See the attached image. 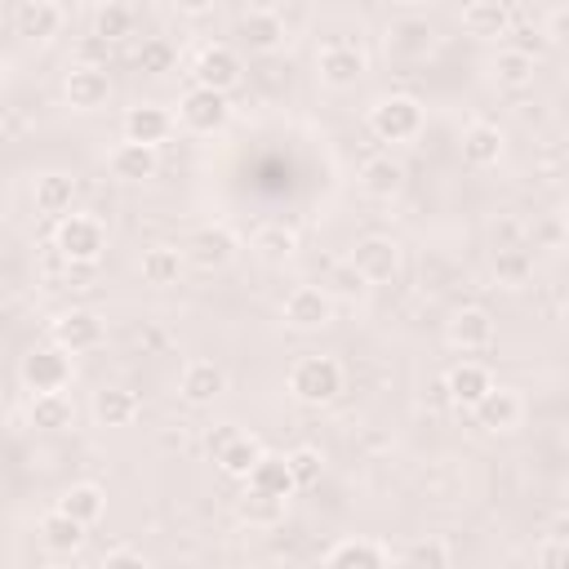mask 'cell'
Returning <instances> with one entry per match:
<instances>
[{
    "label": "cell",
    "instance_id": "15",
    "mask_svg": "<svg viewBox=\"0 0 569 569\" xmlns=\"http://www.w3.org/2000/svg\"><path fill=\"white\" fill-rule=\"evenodd\" d=\"M471 413H476V422H480L485 431H516L520 418H525V400H520L516 387H489V391L471 405Z\"/></svg>",
    "mask_w": 569,
    "mask_h": 569
},
{
    "label": "cell",
    "instance_id": "53",
    "mask_svg": "<svg viewBox=\"0 0 569 569\" xmlns=\"http://www.w3.org/2000/svg\"><path fill=\"white\" fill-rule=\"evenodd\" d=\"M547 538H560V542H569V516H556V520H551V529H547Z\"/></svg>",
    "mask_w": 569,
    "mask_h": 569
},
{
    "label": "cell",
    "instance_id": "24",
    "mask_svg": "<svg viewBox=\"0 0 569 569\" xmlns=\"http://www.w3.org/2000/svg\"><path fill=\"white\" fill-rule=\"evenodd\" d=\"M31 200H36V209H40V213L62 218V213H71V204H76V178H71V173H62V169H49V173H40V178H36Z\"/></svg>",
    "mask_w": 569,
    "mask_h": 569
},
{
    "label": "cell",
    "instance_id": "7",
    "mask_svg": "<svg viewBox=\"0 0 569 569\" xmlns=\"http://www.w3.org/2000/svg\"><path fill=\"white\" fill-rule=\"evenodd\" d=\"M187 262H196L200 271H222L236 253H240V240H236V231L227 227V222H204V227H196L191 231V240H187Z\"/></svg>",
    "mask_w": 569,
    "mask_h": 569
},
{
    "label": "cell",
    "instance_id": "14",
    "mask_svg": "<svg viewBox=\"0 0 569 569\" xmlns=\"http://www.w3.org/2000/svg\"><path fill=\"white\" fill-rule=\"evenodd\" d=\"M120 129H124V138H129V142L160 147V142L178 129V116H173L169 107H160V102H138V107H129V111H124Z\"/></svg>",
    "mask_w": 569,
    "mask_h": 569
},
{
    "label": "cell",
    "instance_id": "46",
    "mask_svg": "<svg viewBox=\"0 0 569 569\" xmlns=\"http://www.w3.org/2000/svg\"><path fill=\"white\" fill-rule=\"evenodd\" d=\"M236 436H240V427H236V422H213V427L204 431V453H209V458H218Z\"/></svg>",
    "mask_w": 569,
    "mask_h": 569
},
{
    "label": "cell",
    "instance_id": "48",
    "mask_svg": "<svg viewBox=\"0 0 569 569\" xmlns=\"http://www.w3.org/2000/svg\"><path fill=\"white\" fill-rule=\"evenodd\" d=\"M493 249H507V244H525V227L516 222V218H502V222H493Z\"/></svg>",
    "mask_w": 569,
    "mask_h": 569
},
{
    "label": "cell",
    "instance_id": "42",
    "mask_svg": "<svg viewBox=\"0 0 569 569\" xmlns=\"http://www.w3.org/2000/svg\"><path fill=\"white\" fill-rule=\"evenodd\" d=\"M289 467H293L298 489H311V485H320V476H325V458H320V449H311V445L293 449V453H289Z\"/></svg>",
    "mask_w": 569,
    "mask_h": 569
},
{
    "label": "cell",
    "instance_id": "45",
    "mask_svg": "<svg viewBox=\"0 0 569 569\" xmlns=\"http://www.w3.org/2000/svg\"><path fill=\"white\" fill-rule=\"evenodd\" d=\"M102 569H147V556L138 547H107L102 551Z\"/></svg>",
    "mask_w": 569,
    "mask_h": 569
},
{
    "label": "cell",
    "instance_id": "13",
    "mask_svg": "<svg viewBox=\"0 0 569 569\" xmlns=\"http://www.w3.org/2000/svg\"><path fill=\"white\" fill-rule=\"evenodd\" d=\"M62 93H67V107H71V111H98V107H107V98H111V76H107V67H84V62H76V67L67 71V80H62Z\"/></svg>",
    "mask_w": 569,
    "mask_h": 569
},
{
    "label": "cell",
    "instance_id": "10",
    "mask_svg": "<svg viewBox=\"0 0 569 569\" xmlns=\"http://www.w3.org/2000/svg\"><path fill=\"white\" fill-rule=\"evenodd\" d=\"M436 49V27L418 13H400L387 22V53L391 58H405V62H418Z\"/></svg>",
    "mask_w": 569,
    "mask_h": 569
},
{
    "label": "cell",
    "instance_id": "20",
    "mask_svg": "<svg viewBox=\"0 0 569 569\" xmlns=\"http://www.w3.org/2000/svg\"><path fill=\"white\" fill-rule=\"evenodd\" d=\"M107 169H111V178H120V182H147V178L160 169V156H156V147L124 138L120 147H111Z\"/></svg>",
    "mask_w": 569,
    "mask_h": 569
},
{
    "label": "cell",
    "instance_id": "3",
    "mask_svg": "<svg viewBox=\"0 0 569 569\" xmlns=\"http://www.w3.org/2000/svg\"><path fill=\"white\" fill-rule=\"evenodd\" d=\"M369 129L378 142H413L422 133V102L409 93H387L369 107Z\"/></svg>",
    "mask_w": 569,
    "mask_h": 569
},
{
    "label": "cell",
    "instance_id": "43",
    "mask_svg": "<svg viewBox=\"0 0 569 569\" xmlns=\"http://www.w3.org/2000/svg\"><path fill=\"white\" fill-rule=\"evenodd\" d=\"M400 560L405 565H449V547L440 538H418L400 551Z\"/></svg>",
    "mask_w": 569,
    "mask_h": 569
},
{
    "label": "cell",
    "instance_id": "36",
    "mask_svg": "<svg viewBox=\"0 0 569 569\" xmlns=\"http://www.w3.org/2000/svg\"><path fill=\"white\" fill-rule=\"evenodd\" d=\"M489 76L498 89H525L533 80V53H520V49H498L493 62H489Z\"/></svg>",
    "mask_w": 569,
    "mask_h": 569
},
{
    "label": "cell",
    "instance_id": "16",
    "mask_svg": "<svg viewBox=\"0 0 569 569\" xmlns=\"http://www.w3.org/2000/svg\"><path fill=\"white\" fill-rule=\"evenodd\" d=\"M236 36L249 53H276L284 44V18L276 9H244L240 22H236Z\"/></svg>",
    "mask_w": 569,
    "mask_h": 569
},
{
    "label": "cell",
    "instance_id": "19",
    "mask_svg": "<svg viewBox=\"0 0 569 569\" xmlns=\"http://www.w3.org/2000/svg\"><path fill=\"white\" fill-rule=\"evenodd\" d=\"M449 347L458 351H485L493 342V316L485 307H458L449 316V329H445Z\"/></svg>",
    "mask_w": 569,
    "mask_h": 569
},
{
    "label": "cell",
    "instance_id": "33",
    "mask_svg": "<svg viewBox=\"0 0 569 569\" xmlns=\"http://www.w3.org/2000/svg\"><path fill=\"white\" fill-rule=\"evenodd\" d=\"M244 485H258V489H267V493H276V498H293V493H298V480H293L289 453H262Z\"/></svg>",
    "mask_w": 569,
    "mask_h": 569
},
{
    "label": "cell",
    "instance_id": "52",
    "mask_svg": "<svg viewBox=\"0 0 569 569\" xmlns=\"http://www.w3.org/2000/svg\"><path fill=\"white\" fill-rule=\"evenodd\" d=\"M22 129H27V124H22V116L9 107V111H4V142H18V138H22Z\"/></svg>",
    "mask_w": 569,
    "mask_h": 569
},
{
    "label": "cell",
    "instance_id": "38",
    "mask_svg": "<svg viewBox=\"0 0 569 569\" xmlns=\"http://www.w3.org/2000/svg\"><path fill=\"white\" fill-rule=\"evenodd\" d=\"M493 276H498V284H507V289L525 284V280L533 276V253H529V244L493 249Z\"/></svg>",
    "mask_w": 569,
    "mask_h": 569
},
{
    "label": "cell",
    "instance_id": "21",
    "mask_svg": "<svg viewBox=\"0 0 569 569\" xmlns=\"http://www.w3.org/2000/svg\"><path fill=\"white\" fill-rule=\"evenodd\" d=\"M462 31L476 40H507L511 13L502 0H467L462 4Z\"/></svg>",
    "mask_w": 569,
    "mask_h": 569
},
{
    "label": "cell",
    "instance_id": "47",
    "mask_svg": "<svg viewBox=\"0 0 569 569\" xmlns=\"http://www.w3.org/2000/svg\"><path fill=\"white\" fill-rule=\"evenodd\" d=\"M547 40H551L556 49H569V0L547 18Z\"/></svg>",
    "mask_w": 569,
    "mask_h": 569
},
{
    "label": "cell",
    "instance_id": "27",
    "mask_svg": "<svg viewBox=\"0 0 569 569\" xmlns=\"http://www.w3.org/2000/svg\"><path fill=\"white\" fill-rule=\"evenodd\" d=\"M462 160H467L471 169H489V164H498V160H502V129L489 124V120L467 124V133H462Z\"/></svg>",
    "mask_w": 569,
    "mask_h": 569
},
{
    "label": "cell",
    "instance_id": "11",
    "mask_svg": "<svg viewBox=\"0 0 569 569\" xmlns=\"http://www.w3.org/2000/svg\"><path fill=\"white\" fill-rule=\"evenodd\" d=\"M191 76H196V84H209V89L231 93V89L244 80V62H240V53H236L231 44H204V49L196 53Z\"/></svg>",
    "mask_w": 569,
    "mask_h": 569
},
{
    "label": "cell",
    "instance_id": "49",
    "mask_svg": "<svg viewBox=\"0 0 569 569\" xmlns=\"http://www.w3.org/2000/svg\"><path fill=\"white\" fill-rule=\"evenodd\" d=\"M507 40H511V49H520V53H538V49H542V40H538V31H533V27H525V22H520V27L511 22V31H507Z\"/></svg>",
    "mask_w": 569,
    "mask_h": 569
},
{
    "label": "cell",
    "instance_id": "50",
    "mask_svg": "<svg viewBox=\"0 0 569 569\" xmlns=\"http://www.w3.org/2000/svg\"><path fill=\"white\" fill-rule=\"evenodd\" d=\"M538 560H542V565H569V542L547 538V542H542V551H538Z\"/></svg>",
    "mask_w": 569,
    "mask_h": 569
},
{
    "label": "cell",
    "instance_id": "6",
    "mask_svg": "<svg viewBox=\"0 0 569 569\" xmlns=\"http://www.w3.org/2000/svg\"><path fill=\"white\" fill-rule=\"evenodd\" d=\"M316 71H320V84H329V89H351V84L369 71V58H365V49H360L356 40L333 36V40L320 49Z\"/></svg>",
    "mask_w": 569,
    "mask_h": 569
},
{
    "label": "cell",
    "instance_id": "32",
    "mask_svg": "<svg viewBox=\"0 0 569 569\" xmlns=\"http://www.w3.org/2000/svg\"><path fill=\"white\" fill-rule=\"evenodd\" d=\"M249 244H253V253H258L267 267H280V262H289V258L298 253V231L284 227V222H262Z\"/></svg>",
    "mask_w": 569,
    "mask_h": 569
},
{
    "label": "cell",
    "instance_id": "40",
    "mask_svg": "<svg viewBox=\"0 0 569 569\" xmlns=\"http://www.w3.org/2000/svg\"><path fill=\"white\" fill-rule=\"evenodd\" d=\"M173 62H178V49L169 40H142V49H138L142 76H164V71H173Z\"/></svg>",
    "mask_w": 569,
    "mask_h": 569
},
{
    "label": "cell",
    "instance_id": "29",
    "mask_svg": "<svg viewBox=\"0 0 569 569\" xmlns=\"http://www.w3.org/2000/svg\"><path fill=\"white\" fill-rule=\"evenodd\" d=\"M182 267H187V253L173 249V244H151V249H142V262H138L142 280L156 284V289L178 284V280H182Z\"/></svg>",
    "mask_w": 569,
    "mask_h": 569
},
{
    "label": "cell",
    "instance_id": "4",
    "mask_svg": "<svg viewBox=\"0 0 569 569\" xmlns=\"http://www.w3.org/2000/svg\"><path fill=\"white\" fill-rule=\"evenodd\" d=\"M227 120H231V102H227L222 89L191 84L178 98V124L191 129V133H218V129H227Z\"/></svg>",
    "mask_w": 569,
    "mask_h": 569
},
{
    "label": "cell",
    "instance_id": "9",
    "mask_svg": "<svg viewBox=\"0 0 569 569\" xmlns=\"http://www.w3.org/2000/svg\"><path fill=\"white\" fill-rule=\"evenodd\" d=\"M49 333H53V342H58V347H67L71 356H80V351L102 347L107 325H102V316H98V311H89V307H71V311L53 316Z\"/></svg>",
    "mask_w": 569,
    "mask_h": 569
},
{
    "label": "cell",
    "instance_id": "2",
    "mask_svg": "<svg viewBox=\"0 0 569 569\" xmlns=\"http://www.w3.org/2000/svg\"><path fill=\"white\" fill-rule=\"evenodd\" d=\"M342 391V365L333 356H302L289 369V396L302 405H329Z\"/></svg>",
    "mask_w": 569,
    "mask_h": 569
},
{
    "label": "cell",
    "instance_id": "22",
    "mask_svg": "<svg viewBox=\"0 0 569 569\" xmlns=\"http://www.w3.org/2000/svg\"><path fill=\"white\" fill-rule=\"evenodd\" d=\"M284 502H289V498H276V493H267V489H258V485H244L240 498H236V516H240V525H249V529H276V525L284 520Z\"/></svg>",
    "mask_w": 569,
    "mask_h": 569
},
{
    "label": "cell",
    "instance_id": "35",
    "mask_svg": "<svg viewBox=\"0 0 569 569\" xmlns=\"http://www.w3.org/2000/svg\"><path fill=\"white\" fill-rule=\"evenodd\" d=\"M267 449H262V440L258 436H249V431H240L213 462H218V471L222 476H231V480H249V471L258 467V458H262Z\"/></svg>",
    "mask_w": 569,
    "mask_h": 569
},
{
    "label": "cell",
    "instance_id": "26",
    "mask_svg": "<svg viewBox=\"0 0 569 569\" xmlns=\"http://www.w3.org/2000/svg\"><path fill=\"white\" fill-rule=\"evenodd\" d=\"M489 387H493V373H489L485 365H476V360H462V365H453V369L445 373V391H449V400L462 405V409H471Z\"/></svg>",
    "mask_w": 569,
    "mask_h": 569
},
{
    "label": "cell",
    "instance_id": "39",
    "mask_svg": "<svg viewBox=\"0 0 569 569\" xmlns=\"http://www.w3.org/2000/svg\"><path fill=\"white\" fill-rule=\"evenodd\" d=\"M93 31L107 36L111 44H120L124 36H133V9H129V0H107V4H98Z\"/></svg>",
    "mask_w": 569,
    "mask_h": 569
},
{
    "label": "cell",
    "instance_id": "28",
    "mask_svg": "<svg viewBox=\"0 0 569 569\" xmlns=\"http://www.w3.org/2000/svg\"><path fill=\"white\" fill-rule=\"evenodd\" d=\"M71 418H76V409H71V400H67L62 391H31V400H27V422H31L36 431H67Z\"/></svg>",
    "mask_w": 569,
    "mask_h": 569
},
{
    "label": "cell",
    "instance_id": "37",
    "mask_svg": "<svg viewBox=\"0 0 569 569\" xmlns=\"http://www.w3.org/2000/svg\"><path fill=\"white\" fill-rule=\"evenodd\" d=\"M387 560H391V551L382 542H369V538H342V542H333L325 551V565H365V569H378Z\"/></svg>",
    "mask_w": 569,
    "mask_h": 569
},
{
    "label": "cell",
    "instance_id": "23",
    "mask_svg": "<svg viewBox=\"0 0 569 569\" xmlns=\"http://www.w3.org/2000/svg\"><path fill=\"white\" fill-rule=\"evenodd\" d=\"M84 529H89V525H80V520L67 516L62 507H53V511L40 516V542H44V551H53V556H76V551L84 547Z\"/></svg>",
    "mask_w": 569,
    "mask_h": 569
},
{
    "label": "cell",
    "instance_id": "34",
    "mask_svg": "<svg viewBox=\"0 0 569 569\" xmlns=\"http://www.w3.org/2000/svg\"><path fill=\"white\" fill-rule=\"evenodd\" d=\"M320 284H325V293H329L333 302H360V298H365V289H369L365 271H360L351 258H338V262H329Z\"/></svg>",
    "mask_w": 569,
    "mask_h": 569
},
{
    "label": "cell",
    "instance_id": "54",
    "mask_svg": "<svg viewBox=\"0 0 569 569\" xmlns=\"http://www.w3.org/2000/svg\"><path fill=\"white\" fill-rule=\"evenodd\" d=\"M560 218H565V227H569V200H565V209H560Z\"/></svg>",
    "mask_w": 569,
    "mask_h": 569
},
{
    "label": "cell",
    "instance_id": "51",
    "mask_svg": "<svg viewBox=\"0 0 569 569\" xmlns=\"http://www.w3.org/2000/svg\"><path fill=\"white\" fill-rule=\"evenodd\" d=\"M173 4V13H182V18H204L218 0H169Z\"/></svg>",
    "mask_w": 569,
    "mask_h": 569
},
{
    "label": "cell",
    "instance_id": "44",
    "mask_svg": "<svg viewBox=\"0 0 569 569\" xmlns=\"http://www.w3.org/2000/svg\"><path fill=\"white\" fill-rule=\"evenodd\" d=\"M111 40L107 36H98V31H89L80 44H76V62H84V67H107L111 62Z\"/></svg>",
    "mask_w": 569,
    "mask_h": 569
},
{
    "label": "cell",
    "instance_id": "8",
    "mask_svg": "<svg viewBox=\"0 0 569 569\" xmlns=\"http://www.w3.org/2000/svg\"><path fill=\"white\" fill-rule=\"evenodd\" d=\"M280 316L293 333H316L333 320V298L325 293V284H298V289H289Z\"/></svg>",
    "mask_w": 569,
    "mask_h": 569
},
{
    "label": "cell",
    "instance_id": "25",
    "mask_svg": "<svg viewBox=\"0 0 569 569\" xmlns=\"http://www.w3.org/2000/svg\"><path fill=\"white\" fill-rule=\"evenodd\" d=\"M138 413H142V405H138V396L129 387H102V391H93V422L98 427H133Z\"/></svg>",
    "mask_w": 569,
    "mask_h": 569
},
{
    "label": "cell",
    "instance_id": "17",
    "mask_svg": "<svg viewBox=\"0 0 569 569\" xmlns=\"http://www.w3.org/2000/svg\"><path fill=\"white\" fill-rule=\"evenodd\" d=\"M62 9L53 0H18L13 4V31L31 44H49L58 31H62Z\"/></svg>",
    "mask_w": 569,
    "mask_h": 569
},
{
    "label": "cell",
    "instance_id": "5",
    "mask_svg": "<svg viewBox=\"0 0 569 569\" xmlns=\"http://www.w3.org/2000/svg\"><path fill=\"white\" fill-rule=\"evenodd\" d=\"M18 378L27 391H62L71 382V351L67 347H31L18 365Z\"/></svg>",
    "mask_w": 569,
    "mask_h": 569
},
{
    "label": "cell",
    "instance_id": "31",
    "mask_svg": "<svg viewBox=\"0 0 569 569\" xmlns=\"http://www.w3.org/2000/svg\"><path fill=\"white\" fill-rule=\"evenodd\" d=\"M400 187H405V169H400V160H391V156H373V160L360 164V191H365V196H373V200H391Z\"/></svg>",
    "mask_w": 569,
    "mask_h": 569
},
{
    "label": "cell",
    "instance_id": "41",
    "mask_svg": "<svg viewBox=\"0 0 569 569\" xmlns=\"http://www.w3.org/2000/svg\"><path fill=\"white\" fill-rule=\"evenodd\" d=\"M565 236H569V227H565V218H560V213L538 218V222H529V227H525V244H529V249H556Z\"/></svg>",
    "mask_w": 569,
    "mask_h": 569
},
{
    "label": "cell",
    "instance_id": "30",
    "mask_svg": "<svg viewBox=\"0 0 569 569\" xmlns=\"http://www.w3.org/2000/svg\"><path fill=\"white\" fill-rule=\"evenodd\" d=\"M58 507H62L67 516H76L80 525H98V520L107 516V493H102V485H93V480H76V485L62 489Z\"/></svg>",
    "mask_w": 569,
    "mask_h": 569
},
{
    "label": "cell",
    "instance_id": "1",
    "mask_svg": "<svg viewBox=\"0 0 569 569\" xmlns=\"http://www.w3.org/2000/svg\"><path fill=\"white\" fill-rule=\"evenodd\" d=\"M53 249L71 262V267H93L107 249V231L93 213H62L58 227H53Z\"/></svg>",
    "mask_w": 569,
    "mask_h": 569
},
{
    "label": "cell",
    "instance_id": "12",
    "mask_svg": "<svg viewBox=\"0 0 569 569\" xmlns=\"http://www.w3.org/2000/svg\"><path fill=\"white\" fill-rule=\"evenodd\" d=\"M347 258L365 271L369 284H387V280L400 276V244H396L391 236H365V240L351 244Z\"/></svg>",
    "mask_w": 569,
    "mask_h": 569
},
{
    "label": "cell",
    "instance_id": "18",
    "mask_svg": "<svg viewBox=\"0 0 569 569\" xmlns=\"http://www.w3.org/2000/svg\"><path fill=\"white\" fill-rule=\"evenodd\" d=\"M222 391H227L222 365H213V360H187V365H182V373H178V396H182L187 405H213Z\"/></svg>",
    "mask_w": 569,
    "mask_h": 569
}]
</instances>
